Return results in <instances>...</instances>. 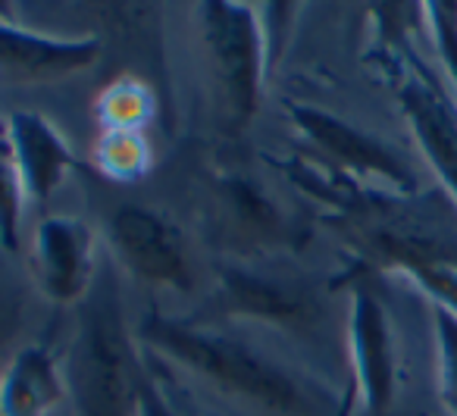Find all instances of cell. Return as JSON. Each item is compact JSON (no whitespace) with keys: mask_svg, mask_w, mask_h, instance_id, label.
<instances>
[{"mask_svg":"<svg viewBox=\"0 0 457 416\" xmlns=\"http://www.w3.org/2000/svg\"><path fill=\"white\" fill-rule=\"evenodd\" d=\"M216 295L201 320L245 322L286 338H320L326 332V304L320 288L298 272L263 270V263L216 266Z\"/></svg>","mask_w":457,"mask_h":416,"instance_id":"6","label":"cell"},{"mask_svg":"<svg viewBox=\"0 0 457 416\" xmlns=\"http://www.w3.org/2000/svg\"><path fill=\"white\" fill-rule=\"evenodd\" d=\"M101 60L97 38H57L0 20V76L47 85L88 72Z\"/></svg>","mask_w":457,"mask_h":416,"instance_id":"11","label":"cell"},{"mask_svg":"<svg viewBox=\"0 0 457 416\" xmlns=\"http://www.w3.org/2000/svg\"><path fill=\"white\" fill-rule=\"evenodd\" d=\"M104 235H107L110 260L141 285L179 291V295L195 291V257H191L188 238L170 216L151 207L126 204L113 210Z\"/></svg>","mask_w":457,"mask_h":416,"instance_id":"8","label":"cell"},{"mask_svg":"<svg viewBox=\"0 0 457 416\" xmlns=\"http://www.w3.org/2000/svg\"><path fill=\"white\" fill-rule=\"evenodd\" d=\"M10 154H13L16 172H20L22 197L26 204H45L54 191L79 170V160L63 135L32 110H20L4 120Z\"/></svg>","mask_w":457,"mask_h":416,"instance_id":"12","label":"cell"},{"mask_svg":"<svg viewBox=\"0 0 457 416\" xmlns=\"http://www.w3.org/2000/svg\"><path fill=\"white\" fill-rule=\"evenodd\" d=\"M201 47L207 60V82L213 113L228 138H238L261 107L267 76V32L248 4L210 0L197 7Z\"/></svg>","mask_w":457,"mask_h":416,"instance_id":"5","label":"cell"},{"mask_svg":"<svg viewBox=\"0 0 457 416\" xmlns=\"http://www.w3.org/2000/svg\"><path fill=\"white\" fill-rule=\"evenodd\" d=\"M141 360H145V388H141L138 416H238L204 395L182 370H176L157 351L141 345Z\"/></svg>","mask_w":457,"mask_h":416,"instance_id":"14","label":"cell"},{"mask_svg":"<svg viewBox=\"0 0 457 416\" xmlns=\"http://www.w3.org/2000/svg\"><path fill=\"white\" fill-rule=\"evenodd\" d=\"M282 170L323 210V226L345 245L351 270L404 279L423 266H457V207L442 188L413 195L370 188L304 154Z\"/></svg>","mask_w":457,"mask_h":416,"instance_id":"2","label":"cell"},{"mask_svg":"<svg viewBox=\"0 0 457 416\" xmlns=\"http://www.w3.org/2000/svg\"><path fill=\"white\" fill-rule=\"evenodd\" d=\"M22 207H26V197H22L20 172H16L7 135H0V247L10 254L20 247Z\"/></svg>","mask_w":457,"mask_h":416,"instance_id":"18","label":"cell"},{"mask_svg":"<svg viewBox=\"0 0 457 416\" xmlns=\"http://www.w3.org/2000/svg\"><path fill=\"white\" fill-rule=\"evenodd\" d=\"M95 110L101 132H145L154 116V95L138 79H116L97 97Z\"/></svg>","mask_w":457,"mask_h":416,"instance_id":"15","label":"cell"},{"mask_svg":"<svg viewBox=\"0 0 457 416\" xmlns=\"http://www.w3.org/2000/svg\"><path fill=\"white\" fill-rule=\"evenodd\" d=\"M423 20L429 29L432 47L438 54V63L451 85V97L457 101V4L454 0H436L423 4Z\"/></svg>","mask_w":457,"mask_h":416,"instance_id":"19","label":"cell"},{"mask_svg":"<svg viewBox=\"0 0 457 416\" xmlns=\"http://www.w3.org/2000/svg\"><path fill=\"white\" fill-rule=\"evenodd\" d=\"M101 257L88 222L76 216H47L29 245V276L47 301L66 307L88 295Z\"/></svg>","mask_w":457,"mask_h":416,"instance_id":"10","label":"cell"},{"mask_svg":"<svg viewBox=\"0 0 457 416\" xmlns=\"http://www.w3.org/2000/svg\"><path fill=\"white\" fill-rule=\"evenodd\" d=\"M0 135H4V120H0Z\"/></svg>","mask_w":457,"mask_h":416,"instance_id":"22","label":"cell"},{"mask_svg":"<svg viewBox=\"0 0 457 416\" xmlns=\"http://www.w3.org/2000/svg\"><path fill=\"white\" fill-rule=\"evenodd\" d=\"M204 229L232 263H261L282 251H301L311 238L307 220L286 213L242 172H222L210 182Z\"/></svg>","mask_w":457,"mask_h":416,"instance_id":"7","label":"cell"},{"mask_svg":"<svg viewBox=\"0 0 457 416\" xmlns=\"http://www.w3.org/2000/svg\"><path fill=\"white\" fill-rule=\"evenodd\" d=\"M401 282H407L420 297H426L429 307L445 310V313L457 320V266H423V270L407 272Z\"/></svg>","mask_w":457,"mask_h":416,"instance_id":"20","label":"cell"},{"mask_svg":"<svg viewBox=\"0 0 457 416\" xmlns=\"http://www.w3.org/2000/svg\"><path fill=\"white\" fill-rule=\"evenodd\" d=\"M22 310H26V297H22V285L10 272V266L0 260V351L20 335L22 329Z\"/></svg>","mask_w":457,"mask_h":416,"instance_id":"21","label":"cell"},{"mask_svg":"<svg viewBox=\"0 0 457 416\" xmlns=\"http://www.w3.org/2000/svg\"><path fill=\"white\" fill-rule=\"evenodd\" d=\"M432 341H436V395L451 416H457V320L429 307Z\"/></svg>","mask_w":457,"mask_h":416,"instance_id":"17","label":"cell"},{"mask_svg":"<svg viewBox=\"0 0 457 416\" xmlns=\"http://www.w3.org/2000/svg\"><path fill=\"white\" fill-rule=\"evenodd\" d=\"M286 107L295 129L311 141V157L320 160L326 170L370 185V188L401 191V195L420 191L417 176L404 163V157L376 135L338 120L329 110L307 107V104H286Z\"/></svg>","mask_w":457,"mask_h":416,"instance_id":"9","label":"cell"},{"mask_svg":"<svg viewBox=\"0 0 457 416\" xmlns=\"http://www.w3.org/2000/svg\"><path fill=\"white\" fill-rule=\"evenodd\" d=\"M395 285L398 279L351 266L332 279V288L348 291V416H426L413 395L411 341Z\"/></svg>","mask_w":457,"mask_h":416,"instance_id":"3","label":"cell"},{"mask_svg":"<svg viewBox=\"0 0 457 416\" xmlns=\"http://www.w3.org/2000/svg\"><path fill=\"white\" fill-rule=\"evenodd\" d=\"M95 160L113 182H138L151 170V141L145 132H101Z\"/></svg>","mask_w":457,"mask_h":416,"instance_id":"16","label":"cell"},{"mask_svg":"<svg viewBox=\"0 0 457 416\" xmlns=\"http://www.w3.org/2000/svg\"><path fill=\"white\" fill-rule=\"evenodd\" d=\"M63 391L60 360L45 345H29L0 372V416H47Z\"/></svg>","mask_w":457,"mask_h":416,"instance_id":"13","label":"cell"},{"mask_svg":"<svg viewBox=\"0 0 457 416\" xmlns=\"http://www.w3.org/2000/svg\"><path fill=\"white\" fill-rule=\"evenodd\" d=\"M76 416H138L145 388L141 345L126 322L120 266L101 257L88 295L76 304V332L60 360Z\"/></svg>","mask_w":457,"mask_h":416,"instance_id":"4","label":"cell"},{"mask_svg":"<svg viewBox=\"0 0 457 416\" xmlns=\"http://www.w3.org/2000/svg\"><path fill=\"white\" fill-rule=\"evenodd\" d=\"M138 341L238 416H348L345 391L282 335L261 338L245 322L176 320L151 310L138 326Z\"/></svg>","mask_w":457,"mask_h":416,"instance_id":"1","label":"cell"}]
</instances>
